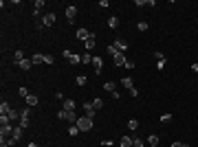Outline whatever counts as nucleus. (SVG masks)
Instances as JSON below:
<instances>
[{"label":"nucleus","mask_w":198,"mask_h":147,"mask_svg":"<svg viewBox=\"0 0 198 147\" xmlns=\"http://www.w3.org/2000/svg\"><path fill=\"white\" fill-rule=\"evenodd\" d=\"M75 125H77L82 132H90V130H92V119L84 114V116H79V119H77V123H75Z\"/></svg>","instance_id":"1"},{"label":"nucleus","mask_w":198,"mask_h":147,"mask_svg":"<svg viewBox=\"0 0 198 147\" xmlns=\"http://www.w3.org/2000/svg\"><path fill=\"white\" fill-rule=\"evenodd\" d=\"M0 136H2V141H7V138H11V136H13V125H11V123H7V125H2V128H0Z\"/></svg>","instance_id":"2"},{"label":"nucleus","mask_w":198,"mask_h":147,"mask_svg":"<svg viewBox=\"0 0 198 147\" xmlns=\"http://www.w3.org/2000/svg\"><path fill=\"white\" fill-rule=\"evenodd\" d=\"M75 15H77V7H66V20L70 24L75 22Z\"/></svg>","instance_id":"3"},{"label":"nucleus","mask_w":198,"mask_h":147,"mask_svg":"<svg viewBox=\"0 0 198 147\" xmlns=\"http://www.w3.org/2000/svg\"><path fill=\"white\" fill-rule=\"evenodd\" d=\"M62 110L73 112V110H75V99H64V101H62Z\"/></svg>","instance_id":"4"},{"label":"nucleus","mask_w":198,"mask_h":147,"mask_svg":"<svg viewBox=\"0 0 198 147\" xmlns=\"http://www.w3.org/2000/svg\"><path fill=\"white\" fill-rule=\"evenodd\" d=\"M42 24H44V27H53V24H55V13H46L42 18Z\"/></svg>","instance_id":"5"},{"label":"nucleus","mask_w":198,"mask_h":147,"mask_svg":"<svg viewBox=\"0 0 198 147\" xmlns=\"http://www.w3.org/2000/svg\"><path fill=\"white\" fill-rule=\"evenodd\" d=\"M115 46L119 48L121 53H126V51H128V42H126V40H121V37H117V40H115Z\"/></svg>","instance_id":"6"},{"label":"nucleus","mask_w":198,"mask_h":147,"mask_svg":"<svg viewBox=\"0 0 198 147\" xmlns=\"http://www.w3.org/2000/svg\"><path fill=\"white\" fill-rule=\"evenodd\" d=\"M92 68H95V72H97V75L101 72V68H104V64H101V57H92Z\"/></svg>","instance_id":"7"},{"label":"nucleus","mask_w":198,"mask_h":147,"mask_svg":"<svg viewBox=\"0 0 198 147\" xmlns=\"http://www.w3.org/2000/svg\"><path fill=\"white\" fill-rule=\"evenodd\" d=\"M84 110H86V116H90V119H92V116H95V112H97V110L92 108V103H90V101H84Z\"/></svg>","instance_id":"8"},{"label":"nucleus","mask_w":198,"mask_h":147,"mask_svg":"<svg viewBox=\"0 0 198 147\" xmlns=\"http://www.w3.org/2000/svg\"><path fill=\"white\" fill-rule=\"evenodd\" d=\"M126 62H128V59H126V53H117V55H115V64H117V66H126Z\"/></svg>","instance_id":"9"},{"label":"nucleus","mask_w":198,"mask_h":147,"mask_svg":"<svg viewBox=\"0 0 198 147\" xmlns=\"http://www.w3.org/2000/svg\"><path fill=\"white\" fill-rule=\"evenodd\" d=\"M9 112H11V106L7 101H2L0 103V116H9Z\"/></svg>","instance_id":"10"},{"label":"nucleus","mask_w":198,"mask_h":147,"mask_svg":"<svg viewBox=\"0 0 198 147\" xmlns=\"http://www.w3.org/2000/svg\"><path fill=\"white\" fill-rule=\"evenodd\" d=\"M38 103H40V99H38L35 94H29V97H27V106H29V108H35Z\"/></svg>","instance_id":"11"},{"label":"nucleus","mask_w":198,"mask_h":147,"mask_svg":"<svg viewBox=\"0 0 198 147\" xmlns=\"http://www.w3.org/2000/svg\"><path fill=\"white\" fill-rule=\"evenodd\" d=\"M95 44H97V42H95V35L90 33V37L84 42V46H86V51H88V53H90V48H95Z\"/></svg>","instance_id":"12"},{"label":"nucleus","mask_w":198,"mask_h":147,"mask_svg":"<svg viewBox=\"0 0 198 147\" xmlns=\"http://www.w3.org/2000/svg\"><path fill=\"white\" fill-rule=\"evenodd\" d=\"M121 86H123V88H128V90H132V88H134V84H132V79H130V77H121Z\"/></svg>","instance_id":"13"},{"label":"nucleus","mask_w":198,"mask_h":147,"mask_svg":"<svg viewBox=\"0 0 198 147\" xmlns=\"http://www.w3.org/2000/svg\"><path fill=\"white\" fill-rule=\"evenodd\" d=\"M88 37H90V33H88L86 29H77V40H84V42H86Z\"/></svg>","instance_id":"14"},{"label":"nucleus","mask_w":198,"mask_h":147,"mask_svg":"<svg viewBox=\"0 0 198 147\" xmlns=\"http://www.w3.org/2000/svg\"><path fill=\"white\" fill-rule=\"evenodd\" d=\"M108 27H110V29H117V27H119V18H117V15H110V18H108Z\"/></svg>","instance_id":"15"},{"label":"nucleus","mask_w":198,"mask_h":147,"mask_svg":"<svg viewBox=\"0 0 198 147\" xmlns=\"http://www.w3.org/2000/svg\"><path fill=\"white\" fill-rule=\"evenodd\" d=\"M18 66H20L22 70H31V66H33V62H31V59H22V62H20Z\"/></svg>","instance_id":"16"},{"label":"nucleus","mask_w":198,"mask_h":147,"mask_svg":"<svg viewBox=\"0 0 198 147\" xmlns=\"http://www.w3.org/2000/svg\"><path fill=\"white\" fill-rule=\"evenodd\" d=\"M128 130H132V132L139 130V121H137V119H130V121H128Z\"/></svg>","instance_id":"17"},{"label":"nucleus","mask_w":198,"mask_h":147,"mask_svg":"<svg viewBox=\"0 0 198 147\" xmlns=\"http://www.w3.org/2000/svg\"><path fill=\"white\" fill-rule=\"evenodd\" d=\"M119 143H121V147H132V138L130 136H121Z\"/></svg>","instance_id":"18"},{"label":"nucleus","mask_w":198,"mask_h":147,"mask_svg":"<svg viewBox=\"0 0 198 147\" xmlns=\"http://www.w3.org/2000/svg\"><path fill=\"white\" fill-rule=\"evenodd\" d=\"M147 145H150V147H156V145H159V136H156V134L147 136Z\"/></svg>","instance_id":"19"},{"label":"nucleus","mask_w":198,"mask_h":147,"mask_svg":"<svg viewBox=\"0 0 198 147\" xmlns=\"http://www.w3.org/2000/svg\"><path fill=\"white\" fill-rule=\"evenodd\" d=\"M9 121L13 123V121H20V110H11L9 112Z\"/></svg>","instance_id":"20"},{"label":"nucleus","mask_w":198,"mask_h":147,"mask_svg":"<svg viewBox=\"0 0 198 147\" xmlns=\"http://www.w3.org/2000/svg\"><path fill=\"white\" fill-rule=\"evenodd\" d=\"M31 62H33V64H42V62H44V53H35V55L31 57Z\"/></svg>","instance_id":"21"},{"label":"nucleus","mask_w":198,"mask_h":147,"mask_svg":"<svg viewBox=\"0 0 198 147\" xmlns=\"http://www.w3.org/2000/svg\"><path fill=\"white\" fill-rule=\"evenodd\" d=\"M104 88H106L108 92H117V84H115V81H106V84H104Z\"/></svg>","instance_id":"22"},{"label":"nucleus","mask_w":198,"mask_h":147,"mask_svg":"<svg viewBox=\"0 0 198 147\" xmlns=\"http://www.w3.org/2000/svg\"><path fill=\"white\" fill-rule=\"evenodd\" d=\"M92 108H95V110H101V108H104V99H99V97H97V99H92Z\"/></svg>","instance_id":"23"},{"label":"nucleus","mask_w":198,"mask_h":147,"mask_svg":"<svg viewBox=\"0 0 198 147\" xmlns=\"http://www.w3.org/2000/svg\"><path fill=\"white\" fill-rule=\"evenodd\" d=\"M82 64H92V55H90L88 51H86V53L82 55Z\"/></svg>","instance_id":"24"},{"label":"nucleus","mask_w":198,"mask_h":147,"mask_svg":"<svg viewBox=\"0 0 198 147\" xmlns=\"http://www.w3.org/2000/svg\"><path fill=\"white\" fill-rule=\"evenodd\" d=\"M79 132H82V130H79V128H77V125H75V123H73V125H70V128H68V134H70V136H77V134H79Z\"/></svg>","instance_id":"25"},{"label":"nucleus","mask_w":198,"mask_h":147,"mask_svg":"<svg viewBox=\"0 0 198 147\" xmlns=\"http://www.w3.org/2000/svg\"><path fill=\"white\" fill-rule=\"evenodd\" d=\"M108 53H110V57H115V55H117V53H121V51H119L115 44H108Z\"/></svg>","instance_id":"26"},{"label":"nucleus","mask_w":198,"mask_h":147,"mask_svg":"<svg viewBox=\"0 0 198 147\" xmlns=\"http://www.w3.org/2000/svg\"><path fill=\"white\" fill-rule=\"evenodd\" d=\"M77 119H79V116H75V112H66V121H70V123H77Z\"/></svg>","instance_id":"27"},{"label":"nucleus","mask_w":198,"mask_h":147,"mask_svg":"<svg viewBox=\"0 0 198 147\" xmlns=\"http://www.w3.org/2000/svg\"><path fill=\"white\" fill-rule=\"evenodd\" d=\"M86 81H88V79H86V75H77V79H75V84H77V86H86Z\"/></svg>","instance_id":"28"},{"label":"nucleus","mask_w":198,"mask_h":147,"mask_svg":"<svg viewBox=\"0 0 198 147\" xmlns=\"http://www.w3.org/2000/svg\"><path fill=\"white\" fill-rule=\"evenodd\" d=\"M20 128H22V130L29 128V119H27V116H20Z\"/></svg>","instance_id":"29"},{"label":"nucleus","mask_w":198,"mask_h":147,"mask_svg":"<svg viewBox=\"0 0 198 147\" xmlns=\"http://www.w3.org/2000/svg\"><path fill=\"white\" fill-rule=\"evenodd\" d=\"M132 147H145V145H143V141H141L139 136H134V138H132Z\"/></svg>","instance_id":"30"},{"label":"nucleus","mask_w":198,"mask_h":147,"mask_svg":"<svg viewBox=\"0 0 198 147\" xmlns=\"http://www.w3.org/2000/svg\"><path fill=\"white\" fill-rule=\"evenodd\" d=\"M68 62L77 66V64H82V57H79V55H70V59H68Z\"/></svg>","instance_id":"31"},{"label":"nucleus","mask_w":198,"mask_h":147,"mask_svg":"<svg viewBox=\"0 0 198 147\" xmlns=\"http://www.w3.org/2000/svg\"><path fill=\"white\" fill-rule=\"evenodd\" d=\"M20 116H27V119H29V116H31V108L27 106V108H24V110H20Z\"/></svg>","instance_id":"32"},{"label":"nucleus","mask_w":198,"mask_h":147,"mask_svg":"<svg viewBox=\"0 0 198 147\" xmlns=\"http://www.w3.org/2000/svg\"><path fill=\"white\" fill-rule=\"evenodd\" d=\"M161 121H163V123H169V121H172V114H169V112L161 114Z\"/></svg>","instance_id":"33"},{"label":"nucleus","mask_w":198,"mask_h":147,"mask_svg":"<svg viewBox=\"0 0 198 147\" xmlns=\"http://www.w3.org/2000/svg\"><path fill=\"white\" fill-rule=\"evenodd\" d=\"M147 27H150L147 22H139V24H137V29H139V31H147Z\"/></svg>","instance_id":"34"},{"label":"nucleus","mask_w":198,"mask_h":147,"mask_svg":"<svg viewBox=\"0 0 198 147\" xmlns=\"http://www.w3.org/2000/svg\"><path fill=\"white\" fill-rule=\"evenodd\" d=\"M44 64H55V57L53 55H44Z\"/></svg>","instance_id":"35"},{"label":"nucleus","mask_w":198,"mask_h":147,"mask_svg":"<svg viewBox=\"0 0 198 147\" xmlns=\"http://www.w3.org/2000/svg\"><path fill=\"white\" fill-rule=\"evenodd\" d=\"M57 119H60V121H66V110H60V112H57Z\"/></svg>","instance_id":"36"},{"label":"nucleus","mask_w":198,"mask_h":147,"mask_svg":"<svg viewBox=\"0 0 198 147\" xmlns=\"http://www.w3.org/2000/svg\"><path fill=\"white\" fill-rule=\"evenodd\" d=\"M20 97H24V99H27V97H29V90H27V88H24V86L20 88Z\"/></svg>","instance_id":"37"},{"label":"nucleus","mask_w":198,"mask_h":147,"mask_svg":"<svg viewBox=\"0 0 198 147\" xmlns=\"http://www.w3.org/2000/svg\"><path fill=\"white\" fill-rule=\"evenodd\" d=\"M44 7V0H35V11H40Z\"/></svg>","instance_id":"38"},{"label":"nucleus","mask_w":198,"mask_h":147,"mask_svg":"<svg viewBox=\"0 0 198 147\" xmlns=\"http://www.w3.org/2000/svg\"><path fill=\"white\" fill-rule=\"evenodd\" d=\"M172 147H189L187 143H181V141H176V143H172Z\"/></svg>","instance_id":"39"},{"label":"nucleus","mask_w":198,"mask_h":147,"mask_svg":"<svg viewBox=\"0 0 198 147\" xmlns=\"http://www.w3.org/2000/svg\"><path fill=\"white\" fill-rule=\"evenodd\" d=\"M154 57H156V59H159V62H163V59H165V57H163V53H161V51H154Z\"/></svg>","instance_id":"40"},{"label":"nucleus","mask_w":198,"mask_h":147,"mask_svg":"<svg viewBox=\"0 0 198 147\" xmlns=\"http://www.w3.org/2000/svg\"><path fill=\"white\" fill-rule=\"evenodd\" d=\"M70 55H73V53H70V51H66V48H64V51H62V57H66V59H70Z\"/></svg>","instance_id":"41"},{"label":"nucleus","mask_w":198,"mask_h":147,"mask_svg":"<svg viewBox=\"0 0 198 147\" xmlns=\"http://www.w3.org/2000/svg\"><path fill=\"white\" fill-rule=\"evenodd\" d=\"M55 97H57V99H60V101H64V99H66V97H64V92H60V90L55 92Z\"/></svg>","instance_id":"42"},{"label":"nucleus","mask_w":198,"mask_h":147,"mask_svg":"<svg viewBox=\"0 0 198 147\" xmlns=\"http://www.w3.org/2000/svg\"><path fill=\"white\" fill-rule=\"evenodd\" d=\"M0 147H11V145H9L7 141H0Z\"/></svg>","instance_id":"43"},{"label":"nucleus","mask_w":198,"mask_h":147,"mask_svg":"<svg viewBox=\"0 0 198 147\" xmlns=\"http://www.w3.org/2000/svg\"><path fill=\"white\" fill-rule=\"evenodd\" d=\"M27 147H38V143H29V145H27Z\"/></svg>","instance_id":"44"}]
</instances>
